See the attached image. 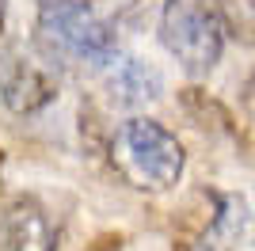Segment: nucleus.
<instances>
[{
	"instance_id": "f257e3e1",
	"label": "nucleus",
	"mask_w": 255,
	"mask_h": 251,
	"mask_svg": "<svg viewBox=\"0 0 255 251\" xmlns=\"http://www.w3.org/2000/svg\"><path fill=\"white\" fill-rule=\"evenodd\" d=\"M133 0H42L38 42L53 57L107 65L118 57V23Z\"/></svg>"
},
{
	"instance_id": "f03ea898",
	"label": "nucleus",
	"mask_w": 255,
	"mask_h": 251,
	"mask_svg": "<svg viewBox=\"0 0 255 251\" xmlns=\"http://www.w3.org/2000/svg\"><path fill=\"white\" fill-rule=\"evenodd\" d=\"M107 156H111V167L118 171V179L141 194L171 190L187 167L183 141L152 118H126L111 133Z\"/></svg>"
},
{
	"instance_id": "7ed1b4c3",
	"label": "nucleus",
	"mask_w": 255,
	"mask_h": 251,
	"mask_svg": "<svg viewBox=\"0 0 255 251\" xmlns=\"http://www.w3.org/2000/svg\"><path fill=\"white\" fill-rule=\"evenodd\" d=\"M160 46L191 73H210L225 50V19L213 0H164L156 23Z\"/></svg>"
},
{
	"instance_id": "20e7f679",
	"label": "nucleus",
	"mask_w": 255,
	"mask_h": 251,
	"mask_svg": "<svg viewBox=\"0 0 255 251\" xmlns=\"http://www.w3.org/2000/svg\"><path fill=\"white\" fill-rule=\"evenodd\" d=\"M57 95V80L42 61H31L23 53H11L4 69H0V103L11 115H34L42 107L53 103Z\"/></svg>"
},
{
	"instance_id": "39448f33",
	"label": "nucleus",
	"mask_w": 255,
	"mask_h": 251,
	"mask_svg": "<svg viewBox=\"0 0 255 251\" xmlns=\"http://www.w3.org/2000/svg\"><path fill=\"white\" fill-rule=\"evenodd\" d=\"M4 251H57V229L34 198H15L4 209Z\"/></svg>"
},
{
	"instance_id": "423d86ee",
	"label": "nucleus",
	"mask_w": 255,
	"mask_h": 251,
	"mask_svg": "<svg viewBox=\"0 0 255 251\" xmlns=\"http://www.w3.org/2000/svg\"><path fill=\"white\" fill-rule=\"evenodd\" d=\"M160 73L152 65L137 61V57H122L118 53L115 61L107 65V95L111 103L118 107H141V103H152L160 99Z\"/></svg>"
},
{
	"instance_id": "0eeeda50",
	"label": "nucleus",
	"mask_w": 255,
	"mask_h": 251,
	"mask_svg": "<svg viewBox=\"0 0 255 251\" xmlns=\"http://www.w3.org/2000/svg\"><path fill=\"white\" fill-rule=\"evenodd\" d=\"M191 251H217V248H210V244H198V248H191Z\"/></svg>"
},
{
	"instance_id": "6e6552de",
	"label": "nucleus",
	"mask_w": 255,
	"mask_h": 251,
	"mask_svg": "<svg viewBox=\"0 0 255 251\" xmlns=\"http://www.w3.org/2000/svg\"><path fill=\"white\" fill-rule=\"evenodd\" d=\"M0 31H4V0H0Z\"/></svg>"
}]
</instances>
